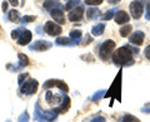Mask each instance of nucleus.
<instances>
[{
    "label": "nucleus",
    "instance_id": "nucleus-4",
    "mask_svg": "<svg viewBox=\"0 0 150 122\" xmlns=\"http://www.w3.org/2000/svg\"><path fill=\"white\" fill-rule=\"evenodd\" d=\"M38 87H39V83L35 79H29L25 83H23V86L20 88L21 93L24 95H34V93L38 91Z\"/></svg>",
    "mask_w": 150,
    "mask_h": 122
},
{
    "label": "nucleus",
    "instance_id": "nucleus-20",
    "mask_svg": "<svg viewBox=\"0 0 150 122\" xmlns=\"http://www.w3.org/2000/svg\"><path fill=\"white\" fill-rule=\"evenodd\" d=\"M131 29H133V28H131V25H129V24H128V25H125V27H123V28L120 29V35L125 38V37H128V35L130 34Z\"/></svg>",
    "mask_w": 150,
    "mask_h": 122
},
{
    "label": "nucleus",
    "instance_id": "nucleus-31",
    "mask_svg": "<svg viewBox=\"0 0 150 122\" xmlns=\"http://www.w3.org/2000/svg\"><path fill=\"white\" fill-rule=\"evenodd\" d=\"M85 3L88 5H100L103 0H85Z\"/></svg>",
    "mask_w": 150,
    "mask_h": 122
},
{
    "label": "nucleus",
    "instance_id": "nucleus-9",
    "mask_svg": "<svg viewBox=\"0 0 150 122\" xmlns=\"http://www.w3.org/2000/svg\"><path fill=\"white\" fill-rule=\"evenodd\" d=\"M33 38V34L28 30V29H21V33H20V37L18 38V43L20 45H26L30 43V40Z\"/></svg>",
    "mask_w": 150,
    "mask_h": 122
},
{
    "label": "nucleus",
    "instance_id": "nucleus-32",
    "mask_svg": "<svg viewBox=\"0 0 150 122\" xmlns=\"http://www.w3.org/2000/svg\"><path fill=\"white\" fill-rule=\"evenodd\" d=\"M145 18H146L148 20H150V0H149L148 4H146V10H145Z\"/></svg>",
    "mask_w": 150,
    "mask_h": 122
},
{
    "label": "nucleus",
    "instance_id": "nucleus-19",
    "mask_svg": "<svg viewBox=\"0 0 150 122\" xmlns=\"http://www.w3.org/2000/svg\"><path fill=\"white\" fill-rule=\"evenodd\" d=\"M18 57H19V62H20V67H25V65L29 64V58H28L25 54L19 53Z\"/></svg>",
    "mask_w": 150,
    "mask_h": 122
},
{
    "label": "nucleus",
    "instance_id": "nucleus-18",
    "mask_svg": "<svg viewBox=\"0 0 150 122\" xmlns=\"http://www.w3.org/2000/svg\"><path fill=\"white\" fill-rule=\"evenodd\" d=\"M9 19H10L11 22L14 23H18V22H20V15H19V11L18 10H11L10 13H9Z\"/></svg>",
    "mask_w": 150,
    "mask_h": 122
},
{
    "label": "nucleus",
    "instance_id": "nucleus-11",
    "mask_svg": "<svg viewBox=\"0 0 150 122\" xmlns=\"http://www.w3.org/2000/svg\"><path fill=\"white\" fill-rule=\"evenodd\" d=\"M50 14H51V17H53V19H54L55 22H58L59 24H64V23H65V18H64L63 9H60V8L53 9V10H50Z\"/></svg>",
    "mask_w": 150,
    "mask_h": 122
},
{
    "label": "nucleus",
    "instance_id": "nucleus-33",
    "mask_svg": "<svg viewBox=\"0 0 150 122\" xmlns=\"http://www.w3.org/2000/svg\"><path fill=\"white\" fill-rule=\"evenodd\" d=\"M90 122H105V117L98 116V117H95V118H93Z\"/></svg>",
    "mask_w": 150,
    "mask_h": 122
},
{
    "label": "nucleus",
    "instance_id": "nucleus-14",
    "mask_svg": "<svg viewBox=\"0 0 150 122\" xmlns=\"http://www.w3.org/2000/svg\"><path fill=\"white\" fill-rule=\"evenodd\" d=\"M70 98L69 97H65L64 100H63V102H62V106L59 107V112L60 113H67V112L69 111V108H70Z\"/></svg>",
    "mask_w": 150,
    "mask_h": 122
},
{
    "label": "nucleus",
    "instance_id": "nucleus-23",
    "mask_svg": "<svg viewBox=\"0 0 150 122\" xmlns=\"http://www.w3.org/2000/svg\"><path fill=\"white\" fill-rule=\"evenodd\" d=\"M105 96V91L104 90H101V91H98L95 95H94L93 97H91V101H99L101 97H104Z\"/></svg>",
    "mask_w": 150,
    "mask_h": 122
},
{
    "label": "nucleus",
    "instance_id": "nucleus-24",
    "mask_svg": "<svg viewBox=\"0 0 150 122\" xmlns=\"http://www.w3.org/2000/svg\"><path fill=\"white\" fill-rule=\"evenodd\" d=\"M81 37V32L80 30H78V29H74L70 32V38H73V39H79Z\"/></svg>",
    "mask_w": 150,
    "mask_h": 122
},
{
    "label": "nucleus",
    "instance_id": "nucleus-35",
    "mask_svg": "<svg viewBox=\"0 0 150 122\" xmlns=\"http://www.w3.org/2000/svg\"><path fill=\"white\" fill-rule=\"evenodd\" d=\"M9 3H10L13 6H16L18 4H19V3H18V0H9Z\"/></svg>",
    "mask_w": 150,
    "mask_h": 122
},
{
    "label": "nucleus",
    "instance_id": "nucleus-15",
    "mask_svg": "<svg viewBox=\"0 0 150 122\" xmlns=\"http://www.w3.org/2000/svg\"><path fill=\"white\" fill-rule=\"evenodd\" d=\"M44 8H45V10H53V9H55V8L63 9V6L60 5V4L55 3V1H51V0H46V1L44 3Z\"/></svg>",
    "mask_w": 150,
    "mask_h": 122
},
{
    "label": "nucleus",
    "instance_id": "nucleus-22",
    "mask_svg": "<svg viewBox=\"0 0 150 122\" xmlns=\"http://www.w3.org/2000/svg\"><path fill=\"white\" fill-rule=\"evenodd\" d=\"M56 44H59V45H70L73 43L70 42L69 38H58L56 39Z\"/></svg>",
    "mask_w": 150,
    "mask_h": 122
},
{
    "label": "nucleus",
    "instance_id": "nucleus-6",
    "mask_svg": "<svg viewBox=\"0 0 150 122\" xmlns=\"http://www.w3.org/2000/svg\"><path fill=\"white\" fill-rule=\"evenodd\" d=\"M143 10H144V6L142 1H138L137 0V1H133L130 4V13L134 19H139L143 15Z\"/></svg>",
    "mask_w": 150,
    "mask_h": 122
},
{
    "label": "nucleus",
    "instance_id": "nucleus-28",
    "mask_svg": "<svg viewBox=\"0 0 150 122\" xmlns=\"http://www.w3.org/2000/svg\"><path fill=\"white\" fill-rule=\"evenodd\" d=\"M35 19H36V18H35L34 15H25V17L21 19V22H23V23H31V22H34Z\"/></svg>",
    "mask_w": 150,
    "mask_h": 122
},
{
    "label": "nucleus",
    "instance_id": "nucleus-12",
    "mask_svg": "<svg viewBox=\"0 0 150 122\" xmlns=\"http://www.w3.org/2000/svg\"><path fill=\"white\" fill-rule=\"evenodd\" d=\"M51 47V43L49 42H45V40H38L35 42L33 45H30V49H35V50H39V52H44L46 49H49Z\"/></svg>",
    "mask_w": 150,
    "mask_h": 122
},
{
    "label": "nucleus",
    "instance_id": "nucleus-34",
    "mask_svg": "<svg viewBox=\"0 0 150 122\" xmlns=\"http://www.w3.org/2000/svg\"><path fill=\"white\" fill-rule=\"evenodd\" d=\"M145 57L150 59V45H148L146 48H145Z\"/></svg>",
    "mask_w": 150,
    "mask_h": 122
},
{
    "label": "nucleus",
    "instance_id": "nucleus-25",
    "mask_svg": "<svg viewBox=\"0 0 150 122\" xmlns=\"http://www.w3.org/2000/svg\"><path fill=\"white\" fill-rule=\"evenodd\" d=\"M18 122H29V113H28V112H23V113L19 116Z\"/></svg>",
    "mask_w": 150,
    "mask_h": 122
},
{
    "label": "nucleus",
    "instance_id": "nucleus-17",
    "mask_svg": "<svg viewBox=\"0 0 150 122\" xmlns=\"http://www.w3.org/2000/svg\"><path fill=\"white\" fill-rule=\"evenodd\" d=\"M104 29H105V25L104 24H98V25H95V27L93 28L91 33H93V35L99 37V35H101L103 33H104Z\"/></svg>",
    "mask_w": 150,
    "mask_h": 122
},
{
    "label": "nucleus",
    "instance_id": "nucleus-36",
    "mask_svg": "<svg viewBox=\"0 0 150 122\" xmlns=\"http://www.w3.org/2000/svg\"><path fill=\"white\" fill-rule=\"evenodd\" d=\"M6 9H8V3H6V1H4V3H3V11L5 13V11H6Z\"/></svg>",
    "mask_w": 150,
    "mask_h": 122
},
{
    "label": "nucleus",
    "instance_id": "nucleus-13",
    "mask_svg": "<svg viewBox=\"0 0 150 122\" xmlns=\"http://www.w3.org/2000/svg\"><path fill=\"white\" fill-rule=\"evenodd\" d=\"M129 20H130V18L128 15V13L120 10L115 14V22L118 23V24H125V23H128Z\"/></svg>",
    "mask_w": 150,
    "mask_h": 122
},
{
    "label": "nucleus",
    "instance_id": "nucleus-29",
    "mask_svg": "<svg viewBox=\"0 0 150 122\" xmlns=\"http://www.w3.org/2000/svg\"><path fill=\"white\" fill-rule=\"evenodd\" d=\"M20 33H21V28L13 30V32H11V38H13V39H18L19 37H20Z\"/></svg>",
    "mask_w": 150,
    "mask_h": 122
},
{
    "label": "nucleus",
    "instance_id": "nucleus-1",
    "mask_svg": "<svg viewBox=\"0 0 150 122\" xmlns=\"http://www.w3.org/2000/svg\"><path fill=\"white\" fill-rule=\"evenodd\" d=\"M131 60H133V53L130 50V47H121L118 50H115L112 55V62L119 65L131 64Z\"/></svg>",
    "mask_w": 150,
    "mask_h": 122
},
{
    "label": "nucleus",
    "instance_id": "nucleus-16",
    "mask_svg": "<svg viewBox=\"0 0 150 122\" xmlns=\"http://www.w3.org/2000/svg\"><path fill=\"white\" fill-rule=\"evenodd\" d=\"M86 15H88L89 19H94V18H98L100 15V10L96 8H90L86 10Z\"/></svg>",
    "mask_w": 150,
    "mask_h": 122
},
{
    "label": "nucleus",
    "instance_id": "nucleus-21",
    "mask_svg": "<svg viewBox=\"0 0 150 122\" xmlns=\"http://www.w3.org/2000/svg\"><path fill=\"white\" fill-rule=\"evenodd\" d=\"M79 3H80V0H69L65 9H67V10H73V9L75 8V5H78Z\"/></svg>",
    "mask_w": 150,
    "mask_h": 122
},
{
    "label": "nucleus",
    "instance_id": "nucleus-27",
    "mask_svg": "<svg viewBox=\"0 0 150 122\" xmlns=\"http://www.w3.org/2000/svg\"><path fill=\"white\" fill-rule=\"evenodd\" d=\"M115 11L114 10H108V13L105 14V15H103V20H110L112 17H114Z\"/></svg>",
    "mask_w": 150,
    "mask_h": 122
},
{
    "label": "nucleus",
    "instance_id": "nucleus-7",
    "mask_svg": "<svg viewBox=\"0 0 150 122\" xmlns=\"http://www.w3.org/2000/svg\"><path fill=\"white\" fill-rule=\"evenodd\" d=\"M45 32L48 33L49 35H51V37H55V35H59L60 33H62L63 30H62V27L60 25H58V24H55L54 22H48L45 24Z\"/></svg>",
    "mask_w": 150,
    "mask_h": 122
},
{
    "label": "nucleus",
    "instance_id": "nucleus-8",
    "mask_svg": "<svg viewBox=\"0 0 150 122\" xmlns=\"http://www.w3.org/2000/svg\"><path fill=\"white\" fill-rule=\"evenodd\" d=\"M83 17H84V9L83 8H74L73 10L69 13L68 19L70 22H79L83 19Z\"/></svg>",
    "mask_w": 150,
    "mask_h": 122
},
{
    "label": "nucleus",
    "instance_id": "nucleus-2",
    "mask_svg": "<svg viewBox=\"0 0 150 122\" xmlns=\"http://www.w3.org/2000/svg\"><path fill=\"white\" fill-rule=\"evenodd\" d=\"M59 113V108L58 110H51V111H43L40 110V106L39 103H36L35 105V115L36 117L39 118L40 121H48V122H51L56 118V116Z\"/></svg>",
    "mask_w": 150,
    "mask_h": 122
},
{
    "label": "nucleus",
    "instance_id": "nucleus-5",
    "mask_svg": "<svg viewBox=\"0 0 150 122\" xmlns=\"http://www.w3.org/2000/svg\"><path fill=\"white\" fill-rule=\"evenodd\" d=\"M59 87L60 90H62L63 92H69V87H68V84L65 83L64 81H60V79H49V81H46L44 84H43V87H44V90H49V88L51 87Z\"/></svg>",
    "mask_w": 150,
    "mask_h": 122
},
{
    "label": "nucleus",
    "instance_id": "nucleus-10",
    "mask_svg": "<svg viewBox=\"0 0 150 122\" xmlns=\"http://www.w3.org/2000/svg\"><path fill=\"white\" fill-rule=\"evenodd\" d=\"M144 38H145V34H144V32H135L134 34H131L130 37V43L131 44H135V45H142L143 44V42H144Z\"/></svg>",
    "mask_w": 150,
    "mask_h": 122
},
{
    "label": "nucleus",
    "instance_id": "nucleus-37",
    "mask_svg": "<svg viewBox=\"0 0 150 122\" xmlns=\"http://www.w3.org/2000/svg\"><path fill=\"white\" fill-rule=\"evenodd\" d=\"M120 1V0H109V3L110 4H118Z\"/></svg>",
    "mask_w": 150,
    "mask_h": 122
},
{
    "label": "nucleus",
    "instance_id": "nucleus-38",
    "mask_svg": "<svg viewBox=\"0 0 150 122\" xmlns=\"http://www.w3.org/2000/svg\"><path fill=\"white\" fill-rule=\"evenodd\" d=\"M6 122H10V121H6Z\"/></svg>",
    "mask_w": 150,
    "mask_h": 122
},
{
    "label": "nucleus",
    "instance_id": "nucleus-30",
    "mask_svg": "<svg viewBox=\"0 0 150 122\" xmlns=\"http://www.w3.org/2000/svg\"><path fill=\"white\" fill-rule=\"evenodd\" d=\"M28 76H29L28 73H21L20 76H19V78H18V83H19V84H23V83H24L25 79L28 78Z\"/></svg>",
    "mask_w": 150,
    "mask_h": 122
},
{
    "label": "nucleus",
    "instance_id": "nucleus-26",
    "mask_svg": "<svg viewBox=\"0 0 150 122\" xmlns=\"http://www.w3.org/2000/svg\"><path fill=\"white\" fill-rule=\"evenodd\" d=\"M123 122H139V120L137 118V117L131 116V115H126V116H124Z\"/></svg>",
    "mask_w": 150,
    "mask_h": 122
},
{
    "label": "nucleus",
    "instance_id": "nucleus-3",
    "mask_svg": "<svg viewBox=\"0 0 150 122\" xmlns=\"http://www.w3.org/2000/svg\"><path fill=\"white\" fill-rule=\"evenodd\" d=\"M115 49V42L114 40H105L104 43L100 45V58L101 59H108L111 55L112 50Z\"/></svg>",
    "mask_w": 150,
    "mask_h": 122
}]
</instances>
